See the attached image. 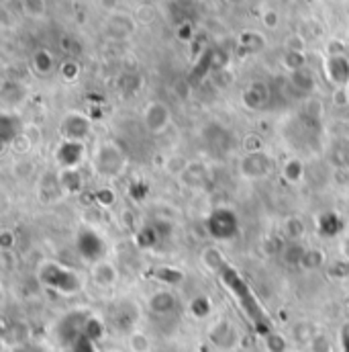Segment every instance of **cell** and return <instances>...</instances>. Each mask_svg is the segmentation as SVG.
<instances>
[{
	"label": "cell",
	"mask_w": 349,
	"mask_h": 352,
	"mask_svg": "<svg viewBox=\"0 0 349 352\" xmlns=\"http://www.w3.org/2000/svg\"><path fill=\"white\" fill-rule=\"evenodd\" d=\"M170 123V113H168V107L160 104V102H154L147 107L145 111V127L152 131V133H160L168 127Z\"/></svg>",
	"instance_id": "4fadbf2b"
},
{
	"label": "cell",
	"mask_w": 349,
	"mask_h": 352,
	"mask_svg": "<svg viewBox=\"0 0 349 352\" xmlns=\"http://www.w3.org/2000/svg\"><path fill=\"white\" fill-rule=\"evenodd\" d=\"M12 352H45L39 344H19Z\"/></svg>",
	"instance_id": "d6a6232c"
},
{
	"label": "cell",
	"mask_w": 349,
	"mask_h": 352,
	"mask_svg": "<svg viewBox=\"0 0 349 352\" xmlns=\"http://www.w3.org/2000/svg\"><path fill=\"white\" fill-rule=\"evenodd\" d=\"M37 278H39L41 287H45L47 291H53L58 295H64V297L78 295L84 287V280L76 268H72L68 264L56 263V261H47L41 264L37 270Z\"/></svg>",
	"instance_id": "7a4b0ae2"
},
{
	"label": "cell",
	"mask_w": 349,
	"mask_h": 352,
	"mask_svg": "<svg viewBox=\"0 0 349 352\" xmlns=\"http://www.w3.org/2000/svg\"><path fill=\"white\" fill-rule=\"evenodd\" d=\"M147 309L154 316H160V318L172 316L176 309H178V297H176L174 291H170V289L164 287V289H160V291H156V293L149 295Z\"/></svg>",
	"instance_id": "30bf717a"
},
{
	"label": "cell",
	"mask_w": 349,
	"mask_h": 352,
	"mask_svg": "<svg viewBox=\"0 0 349 352\" xmlns=\"http://www.w3.org/2000/svg\"><path fill=\"white\" fill-rule=\"evenodd\" d=\"M202 263H204V266L208 268V270H213L215 274L225 266V264L229 263L227 258H225V254L219 250V248H215V246H208L204 252H202Z\"/></svg>",
	"instance_id": "e0dca14e"
},
{
	"label": "cell",
	"mask_w": 349,
	"mask_h": 352,
	"mask_svg": "<svg viewBox=\"0 0 349 352\" xmlns=\"http://www.w3.org/2000/svg\"><path fill=\"white\" fill-rule=\"evenodd\" d=\"M288 352H294V351H288Z\"/></svg>",
	"instance_id": "8d00e7d4"
},
{
	"label": "cell",
	"mask_w": 349,
	"mask_h": 352,
	"mask_svg": "<svg viewBox=\"0 0 349 352\" xmlns=\"http://www.w3.org/2000/svg\"><path fill=\"white\" fill-rule=\"evenodd\" d=\"M86 150L82 142H62L56 150V160L62 166V170H78V166L84 162Z\"/></svg>",
	"instance_id": "52a82bcc"
},
{
	"label": "cell",
	"mask_w": 349,
	"mask_h": 352,
	"mask_svg": "<svg viewBox=\"0 0 349 352\" xmlns=\"http://www.w3.org/2000/svg\"><path fill=\"white\" fill-rule=\"evenodd\" d=\"M92 162H94L96 175L104 176V178H117L127 166V158H125L123 150L119 146H115L112 142L100 144L94 152Z\"/></svg>",
	"instance_id": "277c9868"
},
{
	"label": "cell",
	"mask_w": 349,
	"mask_h": 352,
	"mask_svg": "<svg viewBox=\"0 0 349 352\" xmlns=\"http://www.w3.org/2000/svg\"><path fill=\"white\" fill-rule=\"evenodd\" d=\"M325 264V254H323V250H319V248H309L306 250V254H304V261L300 266H304L306 270H317V268H321Z\"/></svg>",
	"instance_id": "d4e9b609"
},
{
	"label": "cell",
	"mask_w": 349,
	"mask_h": 352,
	"mask_svg": "<svg viewBox=\"0 0 349 352\" xmlns=\"http://www.w3.org/2000/svg\"><path fill=\"white\" fill-rule=\"evenodd\" d=\"M62 138L64 142H82L90 135V123L86 117L78 115V113H70L64 121H62Z\"/></svg>",
	"instance_id": "9c48e42d"
},
{
	"label": "cell",
	"mask_w": 349,
	"mask_h": 352,
	"mask_svg": "<svg viewBox=\"0 0 349 352\" xmlns=\"http://www.w3.org/2000/svg\"><path fill=\"white\" fill-rule=\"evenodd\" d=\"M339 346H341V352H349V322L339 332Z\"/></svg>",
	"instance_id": "1f68e13d"
},
{
	"label": "cell",
	"mask_w": 349,
	"mask_h": 352,
	"mask_svg": "<svg viewBox=\"0 0 349 352\" xmlns=\"http://www.w3.org/2000/svg\"><path fill=\"white\" fill-rule=\"evenodd\" d=\"M135 242H137V246H141V248L154 246V244L158 242V230H154V228H143V230H139L137 236H135Z\"/></svg>",
	"instance_id": "4316f807"
},
{
	"label": "cell",
	"mask_w": 349,
	"mask_h": 352,
	"mask_svg": "<svg viewBox=\"0 0 349 352\" xmlns=\"http://www.w3.org/2000/svg\"><path fill=\"white\" fill-rule=\"evenodd\" d=\"M206 234L215 242H231L239 236V217L231 207H217L204 219Z\"/></svg>",
	"instance_id": "3957f363"
},
{
	"label": "cell",
	"mask_w": 349,
	"mask_h": 352,
	"mask_svg": "<svg viewBox=\"0 0 349 352\" xmlns=\"http://www.w3.org/2000/svg\"><path fill=\"white\" fill-rule=\"evenodd\" d=\"M286 234H288V240L290 242H300L302 236H304V226L298 217H290L286 221Z\"/></svg>",
	"instance_id": "484cf974"
},
{
	"label": "cell",
	"mask_w": 349,
	"mask_h": 352,
	"mask_svg": "<svg viewBox=\"0 0 349 352\" xmlns=\"http://www.w3.org/2000/svg\"><path fill=\"white\" fill-rule=\"evenodd\" d=\"M96 203L100 205V207H112L115 205V192L110 190V188H102V190H98L96 192Z\"/></svg>",
	"instance_id": "f546056e"
},
{
	"label": "cell",
	"mask_w": 349,
	"mask_h": 352,
	"mask_svg": "<svg viewBox=\"0 0 349 352\" xmlns=\"http://www.w3.org/2000/svg\"><path fill=\"white\" fill-rule=\"evenodd\" d=\"M282 176L288 180V182H300L302 176H304V164L296 158H290L284 162L282 166Z\"/></svg>",
	"instance_id": "603a6c76"
},
{
	"label": "cell",
	"mask_w": 349,
	"mask_h": 352,
	"mask_svg": "<svg viewBox=\"0 0 349 352\" xmlns=\"http://www.w3.org/2000/svg\"><path fill=\"white\" fill-rule=\"evenodd\" d=\"M104 332H106V324H104L98 316L90 314V318H88L86 322V328H84V336H88V338L94 340V342H100L102 336H104Z\"/></svg>",
	"instance_id": "44dd1931"
},
{
	"label": "cell",
	"mask_w": 349,
	"mask_h": 352,
	"mask_svg": "<svg viewBox=\"0 0 349 352\" xmlns=\"http://www.w3.org/2000/svg\"><path fill=\"white\" fill-rule=\"evenodd\" d=\"M88 318H90V311L86 309H72L60 318V322L56 324V338L64 349H70L78 338L84 336Z\"/></svg>",
	"instance_id": "5b68a950"
},
{
	"label": "cell",
	"mask_w": 349,
	"mask_h": 352,
	"mask_svg": "<svg viewBox=\"0 0 349 352\" xmlns=\"http://www.w3.org/2000/svg\"><path fill=\"white\" fill-rule=\"evenodd\" d=\"M309 349L311 352H331V340L323 332H317L313 340L309 342Z\"/></svg>",
	"instance_id": "83f0119b"
},
{
	"label": "cell",
	"mask_w": 349,
	"mask_h": 352,
	"mask_svg": "<svg viewBox=\"0 0 349 352\" xmlns=\"http://www.w3.org/2000/svg\"><path fill=\"white\" fill-rule=\"evenodd\" d=\"M60 182V188L66 192V195H76L82 190V176L78 175V170H62V175L58 178Z\"/></svg>",
	"instance_id": "2e32d148"
},
{
	"label": "cell",
	"mask_w": 349,
	"mask_h": 352,
	"mask_svg": "<svg viewBox=\"0 0 349 352\" xmlns=\"http://www.w3.org/2000/svg\"><path fill=\"white\" fill-rule=\"evenodd\" d=\"M102 352H115V351H102Z\"/></svg>",
	"instance_id": "d590c367"
},
{
	"label": "cell",
	"mask_w": 349,
	"mask_h": 352,
	"mask_svg": "<svg viewBox=\"0 0 349 352\" xmlns=\"http://www.w3.org/2000/svg\"><path fill=\"white\" fill-rule=\"evenodd\" d=\"M210 342L221 351H231L237 344V332L227 320H221L210 328Z\"/></svg>",
	"instance_id": "8fae6325"
},
{
	"label": "cell",
	"mask_w": 349,
	"mask_h": 352,
	"mask_svg": "<svg viewBox=\"0 0 349 352\" xmlns=\"http://www.w3.org/2000/svg\"><path fill=\"white\" fill-rule=\"evenodd\" d=\"M70 352H102L98 349V342H94V340H90L88 336H82V338H78L70 349Z\"/></svg>",
	"instance_id": "f1b7e54d"
},
{
	"label": "cell",
	"mask_w": 349,
	"mask_h": 352,
	"mask_svg": "<svg viewBox=\"0 0 349 352\" xmlns=\"http://www.w3.org/2000/svg\"><path fill=\"white\" fill-rule=\"evenodd\" d=\"M217 276H219L221 285L235 297V301L239 303V307L243 309V314L250 318L252 326H254L262 336H265V334L272 330V324H269V320H267V316H265V311H263L262 303L258 301L256 293L252 291L250 283L243 278V274H241L233 264L227 263L219 272H217Z\"/></svg>",
	"instance_id": "6da1fadb"
},
{
	"label": "cell",
	"mask_w": 349,
	"mask_h": 352,
	"mask_svg": "<svg viewBox=\"0 0 349 352\" xmlns=\"http://www.w3.org/2000/svg\"><path fill=\"white\" fill-rule=\"evenodd\" d=\"M341 250H344V258H346V261H349V240L348 242H344Z\"/></svg>",
	"instance_id": "e575fe53"
},
{
	"label": "cell",
	"mask_w": 349,
	"mask_h": 352,
	"mask_svg": "<svg viewBox=\"0 0 349 352\" xmlns=\"http://www.w3.org/2000/svg\"><path fill=\"white\" fill-rule=\"evenodd\" d=\"M76 250L82 256V261H86L90 264L100 263L104 261L106 254V244L104 238L90 226H82L76 232Z\"/></svg>",
	"instance_id": "8992f818"
},
{
	"label": "cell",
	"mask_w": 349,
	"mask_h": 352,
	"mask_svg": "<svg viewBox=\"0 0 349 352\" xmlns=\"http://www.w3.org/2000/svg\"><path fill=\"white\" fill-rule=\"evenodd\" d=\"M263 338V349L265 352H288L290 351V346H288V340H286V336H282L280 332H276V330H269Z\"/></svg>",
	"instance_id": "ac0fdd59"
},
{
	"label": "cell",
	"mask_w": 349,
	"mask_h": 352,
	"mask_svg": "<svg viewBox=\"0 0 349 352\" xmlns=\"http://www.w3.org/2000/svg\"><path fill=\"white\" fill-rule=\"evenodd\" d=\"M92 278H94V283H96L98 287L110 289V287L117 285L119 274H117V268H115L112 264L106 263V261H100V263H96L92 266Z\"/></svg>",
	"instance_id": "5bb4252c"
},
{
	"label": "cell",
	"mask_w": 349,
	"mask_h": 352,
	"mask_svg": "<svg viewBox=\"0 0 349 352\" xmlns=\"http://www.w3.org/2000/svg\"><path fill=\"white\" fill-rule=\"evenodd\" d=\"M154 272H156L154 278L160 280V283H164V285H168V287H174V285H178L184 278V272L178 270V268H172V266H160Z\"/></svg>",
	"instance_id": "d6986e66"
},
{
	"label": "cell",
	"mask_w": 349,
	"mask_h": 352,
	"mask_svg": "<svg viewBox=\"0 0 349 352\" xmlns=\"http://www.w3.org/2000/svg\"><path fill=\"white\" fill-rule=\"evenodd\" d=\"M331 274L333 276H348V272H349V261H346V258H341V261H337V263H333L331 264Z\"/></svg>",
	"instance_id": "4dcf8cb0"
},
{
	"label": "cell",
	"mask_w": 349,
	"mask_h": 352,
	"mask_svg": "<svg viewBox=\"0 0 349 352\" xmlns=\"http://www.w3.org/2000/svg\"><path fill=\"white\" fill-rule=\"evenodd\" d=\"M327 72H329V78L335 85H346L349 80V60L344 58V56L331 58L327 62Z\"/></svg>",
	"instance_id": "9a60e30c"
},
{
	"label": "cell",
	"mask_w": 349,
	"mask_h": 352,
	"mask_svg": "<svg viewBox=\"0 0 349 352\" xmlns=\"http://www.w3.org/2000/svg\"><path fill=\"white\" fill-rule=\"evenodd\" d=\"M274 164H272V158L265 154V152H250L243 160H241V173L245 178H265V176L272 173Z\"/></svg>",
	"instance_id": "ba28073f"
},
{
	"label": "cell",
	"mask_w": 349,
	"mask_h": 352,
	"mask_svg": "<svg viewBox=\"0 0 349 352\" xmlns=\"http://www.w3.org/2000/svg\"><path fill=\"white\" fill-rule=\"evenodd\" d=\"M190 314L196 318V320H206L210 314H213V303L208 297L204 295H198L190 301Z\"/></svg>",
	"instance_id": "ffe728a7"
},
{
	"label": "cell",
	"mask_w": 349,
	"mask_h": 352,
	"mask_svg": "<svg viewBox=\"0 0 349 352\" xmlns=\"http://www.w3.org/2000/svg\"><path fill=\"white\" fill-rule=\"evenodd\" d=\"M0 238H2V248H4V250L12 248V240H14V238H12V234H10L8 230H4Z\"/></svg>",
	"instance_id": "836d02e7"
},
{
	"label": "cell",
	"mask_w": 349,
	"mask_h": 352,
	"mask_svg": "<svg viewBox=\"0 0 349 352\" xmlns=\"http://www.w3.org/2000/svg\"><path fill=\"white\" fill-rule=\"evenodd\" d=\"M306 246H302L300 242H288L286 250H284V261L288 264H302L304 261V254H306Z\"/></svg>",
	"instance_id": "cb8c5ba5"
},
{
	"label": "cell",
	"mask_w": 349,
	"mask_h": 352,
	"mask_svg": "<svg viewBox=\"0 0 349 352\" xmlns=\"http://www.w3.org/2000/svg\"><path fill=\"white\" fill-rule=\"evenodd\" d=\"M131 352H152V340L145 332L141 330H133L129 332V340H127Z\"/></svg>",
	"instance_id": "7402d4cb"
},
{
	"label": "cell",
	"mask_w": 349,
	"mask_h": 352,
	"mask_svg": "<svg viewBox=\"0 0 349 352\" xmlns=\"http://www.w3.org/2000/svg\"><path fill=\"white\" fill-rule=\"evenodd\" d=\"M315 228H317V234H319L321 238H337V236H341L346 223H344V219H341L337 213L325 211V213H321V215L317 217Z\"/></svg>",
	"instance_id": "7c38bea8"
}]
</instances>
